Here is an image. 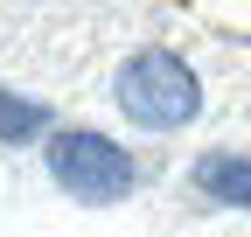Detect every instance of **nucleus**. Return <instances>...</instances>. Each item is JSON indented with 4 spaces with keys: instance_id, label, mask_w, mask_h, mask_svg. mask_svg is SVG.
Masks as SVG:
<instances>
[{
    "instance_id": "nucleus-3",
    "label": "nucleus",
    "mask_w": 251,
    "mask_h": 237,
    "mask_svg": "<svg viewBox=\"0 0 251 237\" xmlns=\"http://www.w3.org/2000/svg\"><path fill=\"white\" fill-rule=\"evenodd\" d=\"M188 189H202V202L224 210H251V154H202L188 167Z\"/></svg>"
},
{
    "instance_id": "nucleus-1",
    "label": "nucleus",
    "mask_w": 251,
    "mask_h": 237,
    "mask_svg": "<svg viewBox=\"0 0 251 237\" xmlns=\"http://www.w3.org/2000/svg\"><path fill=\"white\" fill-rule=\"evenodd\" d=\"M112 98L140 133H175V126H188L202 112V77L175 49H133L119 63V77H112Z\"/></svg>"
},
{
    "instance_id": "nucleus-4",
    "label": "nucleus",
    "mask_w": 251,
    "mask_h": 237,
    "mask_svg": "<svg viewBox=\"0 0 251 237\" xmlns=\"http://www.w3.org/2000/svg\"><path fill=\"white\" fill-rule=\"evenodd\" d=\"M49 105L42 98H21V91H7L0 84V146H28V140H49Z\"/></svg>"
},
{
    "instance_id": "nucleus-2",
    "label": "nucleus",
    "mask_w": 251,
    "mask_h": 237,
    "mask_svg": "<svg viewBox=\"0 0 251 237\" xmlns=\"http://www.w3.org/2000/svg\"><path fill=\"white\" fill-rule=\"evenodd\" d=\"M42 161H49V182L70 195V202H126L140 182L133 154L112 140V133H91V126H49L42 140Z\"/></svg>"
}]
</instances>
